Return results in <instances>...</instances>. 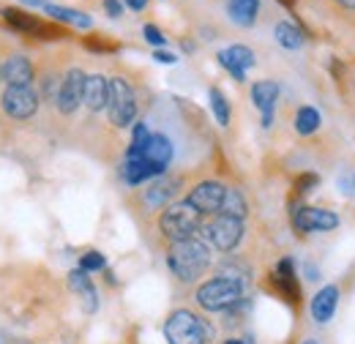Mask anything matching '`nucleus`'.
Wrapping results in <instances>:
<instances>
[{"label": "nucleus", "instance_id": "f257e3e1", "mask_svg": "<svg viewBox=\"0 0 355 344\" xmlns=\"http://www.w3.org/2000/svg\"><path fill=\"white\" fill-rule=\"evenodd\" d=\"M211 262L208 246L197 238H186V241H173L170 246V268L180 282H191L197 279Z\"/></svg>", "mask_w": 355, "mask_h": 344}, {"label": "nucleus", "instance_id": "f03ea898", "mask_svg": "<svg viewBox=\"0 0 355 344\" xmlns=\"http://www.w3.org/2000/svg\"><path fill=\"white\" fill-rule=\"evenodd\" d=\"M164 334H167V342L170 344H205L208 336H211L208 325H205L197 314H191V311H186V309H183V311H175V314L167 320Z\"/></svg>", "mask_w": 355, "mask_h": 344}, {"label": "nucleus", "instance_id": "7ed1b4c3", "mask_svg": "<svg viewBox=\"0 0 355 344\" xmlns=\"http://www.w3.org/2000/svg\"><path fill=\"white\" fill-rule=\"evenodd\" d=\"M162 232L170 238V241H186L197 232L200 227V211L191 205V203H178L173 208H167L162 214Z\"/></svg>", "mask_w": 355, "mask_h": 344}, {"label": "nucleus", "instance_id": "20e7f679", "mask_svg": "<svg viewBox=\"0 0 355 344\" xmlns=\"http://www.w3.org/2000/svg\"><path fill=\"white\" fill-rule=\"evenodd\" d=\"M238 298H241V282L238 279H230V276L211 279V282H205L197 290V301H200L202 309H208V311L230 309Z\"/></svg>", "mask_w": 355, "mask_h": 344}, {"label": "nucleus", "instance_id": "39448f33", "mask_svg": "<svg viewBox=\"0 0 355 344\" xmlns=\"http://www.w3.org/2000/svg\"><path fill=\"white\" fill-rule=\"evenodd\" d=\"M107 110H110L112 126H129L134 121L137 101H134V93L126 80H121V77L110 80V104H107Z\"/></svg>", "mask_w": 355, "mask_h": 344}, {"label": "nucleus", "instance_id": "423d86ee", "mask_svg": "<svg viewBox=\"0 0 355 344\" xmlns=\"http://www.w3.org/2000/svg\"><path fill=\"white\" fill-rule=\"evenodd\" d=\"M205 238L216 246V249H222V252H230V249H235L238 246V241H241V235H243V224H241V218H235V216H216L211 224H205Z\"/></svg>", "mask_w": 355, "mask_h": 344}, {"label": "nucleus", "instance_id": "0eeeda50", "mask_svg": "<svg viewBox=\"0 0 355 344\" xmlns=\"http://www.w3.org/2000/svg\"><path fill=\"white\" fill-rule=\"evenodd\" d=\"M3 110H6L11 118L25 121V118L36 115V110H39V96L31 90V85L6 87V93H3Z\"/></svg>", "mask_w": 355, "mask_h": 344}, {"label": "nucleus", "instance_id": "6e6552de", "mask_svg": "<svg viewBox=\"0 0 355 344\" xmlns=\"http://www.w3.org/2000/svg\"><path fill=\"white\" fill-rule=\"evenodd\" d=\"M85 83H88V77L80 69H71L66 74V80L60 83V90H58V107H60V112L71 115L80 107V101H85Z\"/></svg>", "mask_w": 355, "mask_h": 344}, {"label": "nucleus", "instance_id": "1a4fd4ad", "mask_svg": "<svg viewBox=\"0 0 355 344\" xmlns=\"http://www.w3.org/2000/svg\"><path fill=\"white\" fill-rule=\"evenodd\" d=\"M224 194H227V189H224L222 183H216V180H205V183L194 186V191L189 194L186 203H191L200 214H216V211H222Z\"/></svg>", "mask_w": 355, "mask_h": 344}, {"label": "nucleus", "instance_id": "9d476101", "mask_svg": "<svg viewBox=\"0 0 355 344\" xmlns=\"http://www.w3.org/2000/svg\"><path fill=\"white\" fill-rule=\"evenodd\" d=\"M293 224L301 232H317V230H334L339 224V218H336V214L322 211V208H301L293 216Z\"/></svg>", "mask_w": 355, "mask_h": 344}, {"label": "nucleus", "instance_id": "9b49d317", "mask_svg": "<svg viewBox=\"0 0 355 344\" xmlns=\"http://www.w3.org/2000/svg\"><path fill=\"white\" fill-rule=\"evenodd\" d=\"M219 63H222L224 69L238 80V83H243V71L246 69H252L254 66V52L249 49V46H230V49H222L219 52Z\"/></svg>", "mask_w": 355, "mask_h": 344}, {"label": "nucleus", "instance_id": "f8f14e48", "mask_svg": "<svg viewBox=\"0 0 355 344\" xmlns=\"http://www.w3.org/2000/svg\"><path fill=\"white\" fill-rule=\"evenodd\" d=\"M153 175H162L159 167H153L142 153H134L129 150V156H126V162H123V167H121V178L126 180V183H142V180H148V178H153Z\"/></svg>", "mask_w": 355, "mask_h": 344}, {"label": "nucleus", "instance_id": "ddd939ff", "mask_svg": "<svg viewBox=\"0 0 355 344\" xmlns=\"http://www.w3.org/2000/svg\"><path fill=\"white\" fill-rule=\"evenodd\" d=\"M276 98H279V85H276V83H270V80L254 83V87H252V101H254L257 110L263 112V126H270V121H273Z\"/></svg>", "mask_w": 355, "mask_h": 344}, {"label": "nucleus", "instance_id": "4468645a", "mask_svg": "<svg viewBox=\"0 0 355 344\" xmlns=\"http://www.w3.org/2000/svg\"><path fill=\"white\" fill-rule=\"evenodd\" d=\"M3 80L8 87H28L33 83V66L28 58L17 55V58H8L6 66H3Z\"/></svg>", "mask_w": 355, "mask_h": 344}, {"label": "nucleus", "instance_id": "2eb2a0df", "mask_svg": "<svg viewBox=\"0 0 355 344\" xmlns=\"http://www.w3.org/2000/svg\"><path fill=\"white\" fill-rule=\"evenodd\" d=\"M137 153V150H134ZM153 167H159V170L164 172V167L170 164V159H173V142L164 137V134H150V139H148V145L139 150Z\"/></svg>", "mask_w": 355, "mask_h": 344}, {"label": "nucleus", "instance_id": "dca6fc26", "mask_svg": "<svg viewBox=\"0 0 355 344\" xmlns=\"http://www.w3.org/2000/svg\"><path fill=\"white\" fill-rule=\"evenodd\" d=\"M336 301H339V290L336 287H322L311 301V317L317 322H328L336 311Z\"/></svg>", "mask_w": 355, "mask_h": 344}, {"label": "nucleus", "instance_id": "f3484780", "mask_svg": "<svg viewBox=\"0 0 355 344\" xmlns=\"http://www.w3.org/2000/svg\"><path fill=\"white\" fill-rule=\"evenodd\" d=\"M85 104L93 112H98V110H104L110 104V83L101 74L88 77V83H85Z\"/></svg>", "mask_w": 355, "mask_h": 344}, {"label": "nucleus", "instance_id": "a211bd4d", "mask_svg": "<svg viewBox=\"0 0 355 344\" xmlns=\"http://www.w3.org/2000/svg\"><path fill=\"white\" fill-rule=\"evenodd\" d=\"M257 11H260V0H230L227 3L230 19L241 28H252L257 19Z\"/></svg>", "mask_w": 355, "mask_h": 344}, {"label": "nucleus", "instance_id": "6ab92c4d", "mask_svg": "<svg viewBox=\"0 0 355 344\" xmlns=\"http://www.w3.org/2000/svg\"><path fill=\"white\" fill-rule=\"evenodd\" d=\"M69 284H71V290L80 295V301L85 306V311H96V306H98V298H96V287L90 284L88 273L80 268V270H74L71 276H69Z\"/></svg>", "mask_w": 355, "mask_h": 344}, {"label": "nucleus", "instance_id": "aec40b11", "mask_svg": "<svg viewBox=\"0 0 355 344\" xmlns=\"http://www.w3.org/2000/svg\"><path fill=\"white\" fill-rule=\"evenodd\" d=\"M46 14L58 22H69V25H77V28H90L93 19L83 11H71V8H63V6H46Z\"/></svg>", "mask_w": 355, "mask_h": 344}, {"label": "nucleus", "instance_id": "412c9836", "mask_svg": "<svg viewBox=\"0 0 355 344\" xmlns=\"http://www.w3.org/2000/svg\"><path fill=\"white\" fill-rule=\"evenodd\" d=\"M175 189H178L175 180H159V183H153V186L148 189L145 200H148V205H162V203H167V200L175 194Z\"/></svg>", "mask_w": 355, "mask_h": 344}, {"label": "nucleus", "instance_id": "4be33fe9", "mask_svg": "<svg viewBox=\"0 0 355 344\" xmlns=\"http://www.w3.org/2000/svg\"><path fill=\"white\" fill-rule=\"evenodd\" d=\"M273 33H276V42L282 44L284 49H298V46L304 44V36L298 33V28H293V25H287V22H279Z\"/></svg>", "mask_w": 355, "mask_h": 344}, {"label": "nucleus", "instance_id": "5701e85b", "mask_svg": "<svg viewBox=\"0 0 355 344\" xmlns=\"http://www.w3.org/2000/svg\"><path fill=\"white\" fill-rule=\"evenodd\" d=\"M222 214L224 216H235V218H243V216H246V203H243L241 191H235V189H227V194H224V203H222Z\"/></svg>", "mask_w": 355, "mask_h": 344}, {"label": "nucleus", "instance_id": "b1692460", "mask_svg": "<svg viewBox=\"0 0 355 344\" xmlns=\"http://www.w3.org/2000/svg\"><path fill=\"white\" fill-rule=\"evenodd\" d=\"M317 126H320V112L314 107H301L298 115H295L298 134H311V131H317Z\"/></svg>", "mask_w": 355, "mask_h": 344}, {"label": "nucleus", "instance_id": "393cba45", "mask_svg": "<svg viewBox=\"0 0 355 344\" xmlns=\"http://www.w3.org/2000/svg\"><path fill=\"white\" fill-rule=\"evenodd\" d=\"M211 107H214V115H216V121L227 126L230 123V104H227V98H224V93L219 87H211Z\"/></svg>", "mask_w": 355, "mask_h": 344}, {"label": "nucleus", "instance_id": "a878e982", "mask_svg": "<svg viewBox=\"0 0 355 344\" xmlns=\"http://www.w3.org/2000/svg\"><path fill=\"white\" fill-rule=\"evenodd\" d=\"M80 268L88 273V270H101L104 268V257L98 255V252H88L85 257L80 259Z\"/></svg>", "mask_w": 355, "mask_h": 344}, {"label": "nucleus", "instance_id": "bb28decb", "mask_svg": "<svg viewBox=\"0 0 355 344\" xmlns=\"http://www.w3.org/2000/svg\"><path fill=\"white\" fill-rule=\"evenodd\" d=\"M142 33H145V39L153 44V46H164V44H167L164 33H162L156 25H145V28H142Z\"/></svg>", "mask_w": 355, "mask_h": 344}, {"label": "nucleus", "instance_id": "cd10ccee", "mask_svg": "<svg viewBox=\"0 0 355 344\" xmlns=\"http://www.w3.org/2000/svg\"><path fill=\"white\" fill-rule=\"evenodd\" d=\"M104 8H107V14H110L112 19L123 17V3H121V0H104Z\"/></svg>", "mask_w": 355, "mask_h": 344}, {"label": "nucleus", "instance_id": "c85d7f7f", "mask_svg": "<svg viewBox=\"0 0 355 344\" xmlns=\"http://www.w3.org/2000/svg\"><path fill=\"white\" fill-rule=\"evenodd\" d=\"M153 58H156L159 63H167V66H173V63L178 60L173 52H162V49H156V55H153Z\"/></svg>", "mask_w": 355, "mask_h": 344}, {"label": "nucleus", "instance_id": "c756f323", "mask_svg": "<svg viewBox=\"0 0 355 344\" xmlns=\"http://www.w3.org/2000/svg\"><path fill=\"white\" fill-rule=\"evenodd\" d=\"M314 183H317V178H314V175H306V178H301V180H298V191L309 189V186H314Z\"/></svg>", "mask_w": 355, "mask_h": 344}, {"label": "nucleus", "instance_id": "7c9ffc66", "mask_svg": "<svg viewBox=\"0 0 355 344\" xmlns=\"http://www.w3.org/2000/svg\"><path fill=\"white\" fill-rule=\"evenodd\" d=\"M123 3H126L132 11H142V8L148 6V0H123Z\"/></svg>", "mask_w": 355, "mask_h": 344}, {"label": "nucleus", "instance_id": "2f4dec72", "mask_svg": "<svg viewBox=\"0 0 355 344\" xmlns=\"http://www.w3.org/2000/svg\"><path fill=\"white\" fill-rule=\"evenodd\" d=\"M22 3H28V6H49L46 0H22Z\"/></svg>", "mask_w": 355, "mask_h": 344}, {"label": "nucleus", "instance_id": "473e14b6", "mask_svg": "<svg viewBox=\"0 0 355 344\" xmlns=\"http://www.w3.org/2000/svg\"><path fill=\"white\" fill-rule=\"evenodd\" d=\"M336 3H342L345 8H353V11H355V0H336Z\"/></svg>", "mask_w": 355, "mask_h": 344}, {"label": "nucleus", "instance_id": "72a5a7b5", "mask_svg": "<svg viewBox=\"0 0 355 344\" xmlns=\"http://www.w3.org/2000/svg\"><path fill=\"white\" fill-rule=\"evenodd\" d=\"M227 344H243V342H238V339H230Z\"/></svg>", "mask_w": 355, "mask_h": 344}, {"label": "nucleus", "instance_id": "f704fd0d", "mask_svg": "<svg viewBox=\"0 0 355 344\" xmlns=\"http://www.w3.org/2000/svg\"><path fill=\"white\" fill-rule=\"evenodd\" d=\"M304 344H317V342H304Z\"/></svg>", "mask_w": 355, "mask_h": 344}, {"label": "nucleus", "instance_id": "c9c22d12", "mask_svg": "<svg viewBox=\"0 0 355 344\" xmlns=\"http://www.w3.org/2000/svg\"><path fill=\"white\" fill-rule=\"evenodd\" d=\"M0 77H3V69H0Z\"/></svg>", "mask_w": 355, "mask_h": 344}]
</instances>
